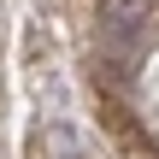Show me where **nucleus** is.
<instances>
[{
	"instance_id": "f03ea898",
	"label": "nucleus",
	"mask_w": 159,
	"mask_h": 159,
	"mask_svg": "<svg viewBox=\"0 0 159 159\" xmlns=\"http://www.w3.org/2000/svg\"><path fill=\"white\" fill-rule=\"evenodd\" d=\"M47 142H53V153H59V159H83V142H77V130H71V124H53V130H47Z\"/></svg>"
},
{
	"instance_id": "f257e3e1",
	"label": "nucleus",
	"mask_w": 159,
	"mask_h": 159,
	"mask_svg": "<svg viewBox=\"0 0 159 159\" xmlns=\"http://www.w3.org/2000/svg\"><path fill=\"white\" fill-rule=\"evenodd\" d=\"M153 35V0H100V41L118 53H136Z\"/></svg>"
}]
</instances>
